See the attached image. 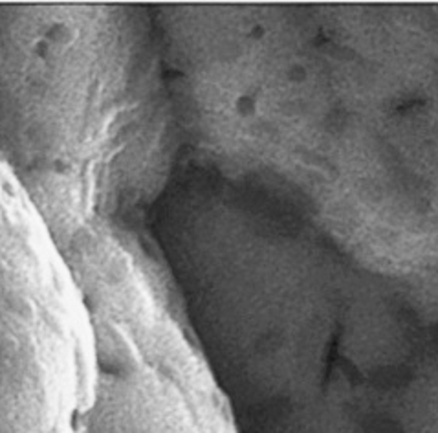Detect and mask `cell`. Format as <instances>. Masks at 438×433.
I'll use <instances>...</instances> for the list:
<instances>
[]
</instances>
